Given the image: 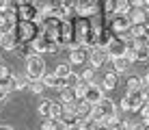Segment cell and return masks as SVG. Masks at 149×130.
Returning <instances> with one entry per match:
<instances>
[{
  "instance_id": "obj_1",
  "label": "cell",
  "mask_w": 149,
  "mask_h": 130,
  "mask_svg": "<svg viewBox=\"0 0 149 130\" xmlns=\"http://www.w3.org/2000/svg\"><path fill=\"white\" fill-rule=\"evenodd\" d=\"M11 33L17 39V44L19 41H33L39 35V24H37V20H15Z\"/></svg>"
},
{
  "instance_id": "obj_2",
  "label": "cell",
  "mask_w": 149,
  "mask_h": 130,
  "mask_svg": "<svg viewBox=\"0 0 149 130\" xmlns=\"http://www.w3.org/2000/svg\"><path fill=\"white\" fill-rule=\"evenodd\" d=\"M112 115H117V106H115V102L110 100V98H102L100 102L93 106V115H91V119L97 124H102L104 119H108Z\"/></svg>"
},
{
  "instance_id": "obj_3",
  "label": "cell",
  "mask_w": 149,
  "mask_h": 130,
  "mask_svg": "<svg viewBox=\"0 0 149 130\" xmlns=\"http://www.w3.org/2000/svg\"><path fill=\"white\" fill-rule=\"evenodd\" d=\"M45 74V61L41 54H28L26 56V78L28 80H39Z\"/></svg>"
},
{
  "instance_id": "obj_4",
  "label": "cell",
  "mask_w": 149,
  "mask_h": 130,
  "mask_svg": "<svg viewBox=\"0 0 149 130\" xmlns=\"http://www.w3.org/2000/svg\"><path fill=\"white\" fill-rule=\"evenodd\" d=\"M145 104V96H143V89L138 91H125V96L121 98V108L123 111H132L136 113L138 108Z\"/></svg>"
},
{
  "instance_id": "obj_5",
  "label": "cell",
  "mask_w": 149,
  "mask_h": 130,
  "mask_svg": "<svg viewBox=\"0 0 149 130\" xmlns=\"http://www.w3.org/2000/svg\"><path fill=\"white\" fill-rule=\"evenodd\" d=\"M69 61H71V65H84L86 61H89V48L86 46H80V44H76V41H71V46H69Z\"/></svg>"
},
{
  "instance_id": "obj_6",
  "label": "cell",
  "mask_w": 149,
  "mask_h": 130,
  "mask_svg": "<svg viewBox=\"0 0 149 130\" xmlns=\"http://www.w3.org/2000/svg\"><path fill=\"white\" fill-rule=\"evenodd\" d=\"M30 46H33V52H56V48H58V44L56 41H52V39H48L45 35H37L33 41H30Z\"/></svg>"
},
{
  "instance_id": "obj_7",
  "label": "cell",
  "mask_w": 149,
  "mask_h": 130,
  "mask_svg": "<svg viewBox=\"0 0 149 130\" xmlns=\"http://www.w3.org/2000/svg\"><path fill=\"white\" fill-rule=\"evenodd\" d=\"M108 22H110V30H112L115 35H117V33H123V30H130V26H132L127 13H112Z\"/></svg>"
},
{
  "instance_id": "obj_8",
  "label": "cell",
  "mask_w": 149,
  "mask_h": 130,
  "mask_svg": "<svg viewBox=\"0 0 149 130\" xmlns=\"http://www.w3.org/2000/svg\"><path fill=\"white\" fill-rule=\"evenodd\" d=\"M123 52H125V41H121L119 37H112L108 44H106V56L112 61L117 59V56H123Z\"/></svg>"
},
{
  "instance_id": "obj_9",
  "label": "cell",
  "mask_w": 149,
  "mask_h": 130,
  "mask_svg": "<svg viewBox=\"0 0 149 130\" xmlns=\"http://www.w3.org/2000/svg\"><path fill=\"white\" fill-rule=\"evenodd\" d=\"M104 98V89H102V85H95V82H89L86 85V91H84V98L82 100H86L89 104H97Z\"/></svg>"
},
{
  "instance_id": "obj_10",
  "label": "cell",
  "mask_w": 149,
  "mask_h": 130,
  "mask_svg": "<svg viewBox=\"0 0 149 130\" xmlns=\"http://www.w3.org/2000/svg\"><path fill=\"white\" fill-rule=\"evenodd\" d=\"M106 59H108V56H106V48H102V46H91V48H89L91 67H102Z\"/></svg>"
},
{
  "instance_id": "obj_11",
  "label": "cell",
  "mask_w": 149,
  "mask_h": 130,
  "mask_svg": "<svg viewBox=\"0 0 149 130\" xmlns=\"http://www.w3.org/2000/svg\"><path fill=\"white\" fill-rule=\"evenodd\" d=\"M117 85H119V74L117 72H106L104 78H102V89H117Z\"/></svg>"
},
{
  "instance_id": "obj_12",
  "label": "cell",
  "mask_w": 149,
  "mask_h": 130,
  "mask_svg": "<svg viewBox=\"0 0 149 130\" xmlns=\"http://www.w3.org/2000/svg\"><path fill=\"white\" fill-rule=\"evenodd\" d=\"M0 48L2 50H15L17 48V39L13 37V33H2L0 35Z\"/></svg>"
},
{
  "instance_id": "obj_13",
  "label": "cell",
  "mask_w": 149,
  "mask_h": 130,
  "mask_svg": "<svg viewBox=\"0 0 149 130\" xmlns=\"http://www.w3.org/2000/svg\"><path fill=\"white\" fill-rule=\"evenodd\" d=\"M0 87H2L4 91H15L17 89V76H13V74H7V76H2L0 78Z\"/></svg>"
},
{
  "instance_id": "obj_14",
  "label": "cell",
  "mask_w": 149,
  "mask_h": 130,
  "mask_svg": "<svg viewBox=\"0 0 149 130\" xmlns=\"http://www.w3.org/2000/svg\"><path fill=\"white\" fill-rule=\"evenodd\" d=\"M127 18H130L132 24H143V20H145V9L143 7H130Z\"/></svg>"
},
{
  "instance_id": "obj_15",
  "label": "cell",
  "mask_w": 149,
  "mask_h": 130,
  "mask_svg": "<svg viewBox=\"0 0 149 130\" xmlns=\"http://www.w3.org/2000/svg\"><path fill=\"white\" fill-rule=\"evenodd\" d=\"M132 61H127L125 56H117V59H112V65H115V72L117 74H121V72H125L127 67H130Z\"/></svg>"
},
{
  "instance_id": "obj_16",
  "label": "cell",
  "mask_w": 149,
  "mask_h": 130,
  "mask_svg": "<svg viewBox=\"0 0 149 130\" xmlns=\"http://www.w3.org/2000/svg\"><path fill=\"white\" fill-rule=\"evenodd\" d=\"M37 111H39V115L41 117H50V111H52V100H41L39 102V106H37Z\"/></svg>"
},
{
  "instance_id": "obj_17",
  "label": "cell",
  "mask_w": 149,
  "mask_h": 130,
  "mask_svg": "<svg viewBox=\"0 0 149 130\" xmlns=\"http://www.w3.org/2000/svg\"><path fill=\"white\" fill-rule=\"evenodd\" d=\"M65 115V106L63 102H52V111H50V117L52 119H61Z\"/></svg>"
},
{
  "instance_id": "obj_18",
  "label": "cell",
  "mask_w": 149,
  "mask_h": 130,
  "mask_svg": "<svg viewBox=\"0 0 149 130\" xmlns=\"http://www.w3.org/2000/svg\"><path fill=\"white\" fill-rule=\"evenodd\" d=\"M130 35L132 37H147V26L145 24H132L130 26Z\"/></svg>"
},
{
  "instance_id": "obj_19",
  "label": "cell",
  "mask_w": 149,
  "mask_h": 130,
  "mask_svg": "<svg viewBox=\"0 0 149 130\" xmlns=\"http://www.w3.org/2000/svg\"><path fill=\"white\" fill-rule=\"evenodd\" d=\"M71 72H74V70H71V65H69V63H61V65H56L54 74L58 76V78H67Z\"/></svg>"
},
{
  "instance_id": "obj_20",
  "label": "cell",
  "mask_w": 149,
  "mask_h": 130,
  "mask_svg": "<svg viewBox=\"0 0 149 130\" xmlns=\"http://www.w3.org/2000/svg\"><path fill=\"white\" fill-rule=\"evenodd\" d=\"M125 87H127V91H138V89H143L141 78H138V76H130V78H127V82H125Z\"/></svg>"
},
{
  "instance_id": "obj_21",
  "label": "cell",
  "mask_w": 149,
  "mask_h": 130,
  "mask_svg": "<svg viewBox=\"0 0 149 130\" xmlns=\"http://www.w3.org/2000/svg\"><path fill=\"white\" fill-rule=\"evenodd\" d=\"M61 122L65 124V128H74V126L80 124V119H78V115H67V113H65V115L61 117Z\"/></svg>"
},
{
  "instance_id": "obj_22",
  "label": "cell",
  "mask_w": 149,
  "mask_h": 130,
  "mask_svg": "<svg viewBox=\"0 0 149 130\" xmlns=\"http://www.w3.org/2000/svg\"><path fill=\"white\" fill-rule=\"evenodd\" d=\"M58 91H61V100H63V102H71V100H76L74 89H69V87H63V89H58Z\"/></svg>"
},
{
  "instance_id": "obj_23",
  "label": "cell",
  "mask_w": 149,
  "mask_h": 130,
  "mask_svg": "<svg viewBox=\"0 0 149 130\" xmlns=\"http://www.w3.org/2000/svg\"><path fill=\"white\" fill-rule=\"evenodd\" d=\"M78 82H80V76L76 74V72H71V74H69L67 78H65V87H69V89H74V87L78 85Z\"/></svg>"
},
{
  "instance_id": "obj_24",
  "label": "cell",
  "mask_w": 149,
  "mask_h": 130,
  "mask_svg": "<svg viewBox=\"0 0 149 130\" xmlns=\"http://www.w3.org/2000/svg\"><path fill=\"white\" fill-rule=\"evenodd\" d=\"M28 87H30V91H33V93H41V91L45 89V85H43V80H41V78H39V80H30Z\"/></svg>"
},
{
  "instance_id": "obj_25",
  "label": "cell",
  "mask_w": 149,
  "mask_h": 130,
  "mask_svg": "<svg viewBox=\"0 0 149 130\" xmlns=\"http://www.w3.org/2000/svg\"><path fill=\"white\" fill-rule=\"evenodd\" d=\"M115 2H117V13H127L132 7L130 0H115Z\"/></svg>"
},
{
  "instance_id": "obj_26",
  "label": "cell",
  "mask_w": 149,
  "mask_h": 130,
  "mask_svg": "<svg viewBox=\"0 0 149 130\" xmlns=\"http://www.w3.org/2000/svg\"><path fill=\"white\" fill-rule=\"evenodd\" d=\"M136 113H141V122H145V124H149V102H145L141 108H138Z\"/></svg>"
},
{
  "instance_id": "obj_27",
  "label": "cell",
  "mask_w": 149,
  "mask_h": 130,
  "mask_svg": "<svg viewBox=\"0 0 149 130\" xmlns=\"http://www.w3.org/2000/svg\"><path fill=\"white\" fill-rule=\"evenodd\" d=\"M134 61H147V46H141L134 54Z\"/></svg>"
},
{
  "instance_id": "obj_28",
  "label": "cell",
  "mask_w": 149,
  "mask_h": 130,
  "mask_svg": "<svg viewBox=\"0 0 149 130\" xmlns=\"http://www.w3.org/2000/svg\"><path fill=\"white\" fill-rule=\"evenodd\" d=\"M80 80L82 82H93V70H91V67H89V70H84L80 74Z\"/></svg>"
},
{
  "instance_id": "obj_29",
  "label": "cell",
  "mask_w": 149,
  "mask_h": 130,
  "mask_svg": "<svg viewBox=\"0 0 149 130\" xmlns=\"http://www.w3.org/2000/svg\"><path fill=\"white\" fill-rule=\"evenodd\" d=\"M127 130H145V122H127Z\"/></svg>"
},
{
  "instance_id": "obj_30",
  "label": "cell",
  "mask_w": 149,
  "mask_h": 130,
  "mask_svg": "<svg viewBox=\"0 0 149 130\" xmlns=\"http://www.w3.org/2000/svg\"><path fill=\"white\" fill-rule=\"evenodd\" d=\"M41 130H54V119L52 117H45V122L41 124Z\"/></svg>"
},
{
  "instance_id": "obj_31",
  "label": "cell",
  "mask_w": 149,
  "mask_h": 130,
  "mask_svg": "<svg viewBox=\"0 0 149 130\" xmlns=\"http://www.w3.org/2000/svg\"><path fill=\"white\" fill-rule=\"evenodd\" d=\"M28 82H30V80H28L26 76H24V78L19 76V78H17V89H26V87H28Z\"/></svg>"
},
{
  "instance_id": "obj_32",
  "label": "cell",
  "mask_w": 149,
  "mask_h": 130,
  "mask_svg": "<svg viewBox=\"0 0 149 130\" xmlns=\"http://www.w3.org/2000/svg\"><path fill=\"white\" fill-rule=\"evenodd\" d=\"M54 130H67V128H65V124L61 119H54Z\"/></svg>"
},
{
  "instance_id": "obj_33",
  "label": "cell",
  "mask_w": 149,
  "mask_h": 130,
  "mask_svg": "<svg viewBox=\"0 0 149 130\" xmlns=\"http://www.w3.org/2000/svg\"><path fill=\"white\" fill-rule=\"evenodd\" d=\"M7 98H9V91H4L2 87H0V102H7Z\"/></svg>"
},
{
  "instance_id": "obj_34",
  "label": "cell",
  "mask_w": 149,
  "mask_h": 130,
  "mask_svg": "<svg viewBox=\"0 0 149 130\" xmlns=\"http://www.w3.org/2000/svg\"><path fill=\"white\" fill-rule=\"evenodd\" d=\"M37 0H15V4H35Z\"/></svg>"
},
{
  "instance_id": "obj_35",
  "label": "cell",
  "mask_w": 149,
  "mask_h": 130,
  "mask_svg": "<svg viewBox=\"0 0 149 130\" xmlns=\"http://www.w3.org/2000/svg\"><path fill=\"white\" fill-rule=\"evenodd\" d=\"M141 85H143V87H149V74L141 78Z\"/></svg>"
},
{
  "instance_id": "obj_36",
  "label": "cell",
  "mask_w": 149,
  "mask_h": 130,
  "mask_svg": "<svg viewBox=\"0 0 149 130\" xmlns=\"http://www.w3.org/2000/svg\"><path fill=\"white\" fill-rule=\"evenodd\" d=\"M9 4H11V0H0V9H9Z\"/></svg>"
},
{
  "instance_id": "obj_37",
  "label": "cell",
  "mask_w": 149,
  "mask_h": 130,
  "mask_svg": "<svg viewBox=\"0 0 149 130\" xmlns=\"http://www.w3.org/2000/svg\"><path fill=\"white\" fill-rule=\"evenodd\" d=\"M143 96H145V102H149V87H143Z\"/></svg>"
},
{
  "instance_id": "obj_38",
  "label": "cell",
  "mask_w": 149,
  "mask_h": 130,
  "mask_svg": "<svg viewBox=\"0 0 149 130\" xmlns=\"http://www.w3.org/2000/svg\"><path fill=\"white\" fill-rule=\"evenodd\" d=\"M67 130H82V126L78 124V126H74V128H67Z\"/></svg>"
},
{
  "instance_id": "obj_39",
  "label": "cell",
  "mask_w": 149,
  "mask_h": 130,
  "mask_svg": "<svg viewBox=\"0 0 149 130\" xmlns=\"http://www.w3.org/2000/svg\"><path fill=\"white\" fill-rule=\"evenodd\" d=\"M143 7H149V0H143Z\"/></svg>"
},
{
  "instance_id": "obj_40",
  "label": "cell",
  "mask_w": 149,
  "mask_h": 130,
  "mask_svg": "<svg viewBox=\"0 0 149 130\" xmlns=\"http://www.w3.org/2000/svg\"><path fill=\"white\" fill-rule=\"evenodd\" d=\"M0 130H13V128H9V126H4V128H0Z\"/></svg>"
},
{
  "instance_id": "obj_41",
  "label": "cell",
  "mask_w": 149,
  "mask_h": 130,
  "mask_svg": "<svg viewBox=\"0 0 149 130\" xmlns=\"http://www.w3.org/2000/svg\"><path fill=\"white\" fill-rule=\"evenodd\" d=\"M147 61H149V46H147Z\"/></svg>"
}]
</instances>
